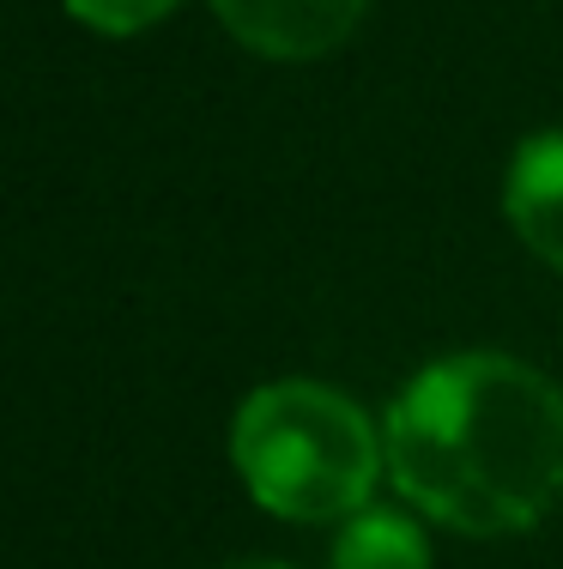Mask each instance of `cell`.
I'll return each instance as SVG.
<instances>
[{"label":"cell","instance_id":"6da1fadb","mask_svg":"<svg viewBox=\"0 0 563 569\" xmlns=\"http://www.w3.org/2000/svg\"><path fill=\"white\" fill-rule=\"evenodd\" d=\"M382 442L400 497L466 539L527 533L563 497V395L503 351L424 363Z\"/></svg>","mask_w":563,"mask_h":569},{"label":"cell","instance_id":"7a4b0ae2","mask_svg":"<svg viewBox=\"0 0 563 569\" xmlns=\"http://www.w3.org/2000/svg\"><path fill=\"white\" fill-rule=\"evenodd\" d=\"M231 460L243 491L279 521H352L375 491L388 442L352 395L285 376L237 406Z\"/></svg>","mask_w":563,"mask_h":569},{"label":"cell","instance_id":"3957f363","mask_svg":"<svg viewBox=\"0 0 563 569\" xmlns=\"http://www.w3.org/2000/svg\"><path fill=\"white\" fill-rule=\"evenodd\" d=\"M370 0H212L219 24L267 61L333 56L358 31Z\"/></svg>","mask_w":563,"mask_h":569},{"label":"cell","instance_id":"277c9868","mask_svg":"<svg viewBox=\"0 0 563 569\" xmlns=\"http://www.w3.org/2000/svg\"><path fill=\"white\" fill-rule=\"evenodd\" d=\"M503 212L515 237L540 254L545 267L563 273V128L527 133L509 158L503 182Z\"/></svg>","mask_w":563,"mask_h":569},{"label":"cell","instance_id":"5b68a950","mask_svg":"<svg viewBox=\"0 0 563 569\" xmlns=\"http://www.w3.org/2000/svg\"><path fill=\"white\" fill-rule=\"evenodd\" d=\"M333 569H431V539L400 509H358L333 539Z\"/></svg>","mask_w":563,"mask_h":569},{"label":"cell","instance_id":"8992f818","mask_svg":"<svg viewBox=\"0 0 563 569\" xmlns=\"http://www.w3.org/2000/svg\"><path fill=\"white\" fill-rule=\"evenodd\" d=\"M177 7L182 0H67V12L98 37H140L158 19H170Z\"/></svg>","mask_w":563,"mask_h":569},{"label":"cell","instance_id":"52a82bcc","mask_svg":"<svg viewBox=\"0 0 563 569\" xmlns=\"http://www.w3.org/2000/svg\"><path fill=\"white\" fill-rule=\"evenodd\" d=\"M237 569H291V563H237Z\"/></svg>","mask_w":563,"mask_h":569}]
</instances>
